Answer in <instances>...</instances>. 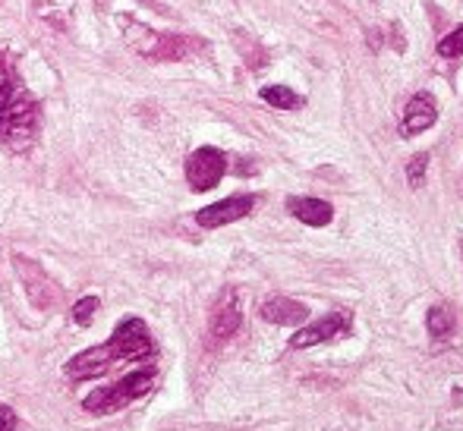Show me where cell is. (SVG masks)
Returning <instances> with one entry per match:
<instances>
[{
  "label": "cell",
  "mask_w": 463,
  "mask_h": 431,
  "mask_svg": "<svg viewBox=\"0 0 463 431\" xmlns=\"http://www.w3.org/2000/svg\"><path fill=\"white\" fill-rule=\"evenodd\" d=\"M108 346L117 359H129V362H139V359L155 356V341H152V334H148L142 318H123V322L117 324L114 334H110Z\"/></svg>",
  "instance_id": "obj_4"
},
{
  "label": "cell",
  "mask_w": 463,
  "mask_h": 431,
  "mask_svg": "<svg viewBox=\"0 0 463 431\" xmlns=\"http://www.w3.org/2000/svg\"><path fill=\"white\" fill-rule=\"evenodd\" d=\"M439 120V108H435L432 95H416L413 101L407 104V110H403V120H401V133L403 136H420L426 133L432 123Z\"/></svg>",
  "instance_id": "obj_11"
},
{
  "label": "cell",
  "mask_w": 463,
  "mask_h": 431,
  "mask_svg": "<svg viewBox=\"0 0 463 431\" xmlns=\"http://www.w3.org/2000/svg\"><path fill=\"white\" fill-rule=\"evenodd\" d=\"M35 126H38V108L29 95L23 91H13L10 104L0 114V142L10 145L13 152H25L35 139Z\"/></svg>",
  "instance_id": "obj_2"
},
{
  "label": "cell",
  "mask_w": 463,
  "mask_h": 431,
  "mask_svg": "<svg viewBox=\"0 0 463 431\" xmlns=\"http://www.w3.org/2000/svg\"><path fill=\"white\" fill-rule=\"evenodd\" d=\"M426 164H429V155H416V158L410 161V164H407V180H410V186H420L422 176H426Z\"/></svg>",
  "instance_id": "obj_19"
},
{
  "label": "cell",
  "mask_w": 463,
  "mask_h": 431,
  "mask_svg": "<svg viewBox=\"0 0 463 431\" xmlns=\"http://www.w3.org/2000/svg\"><path fill=\"white\" fill-rule=\"evenodd\" d=\"M240 324H243V312H240L237 293L224 290L212 312V337L214 341H231V337L240 331Z\"/></svg>",
  "instance_id": "obj_10"
},
{
  "label": "cell",
  "mask_w": 463,
  "mask_h": 431,
  "mask_svg": "<svg viewBox=\"0 0 463 431\" xmlns=\"http://www.w3.org/2000/svg\"><path fill=\"white\" fill-rule=\"evenodd\" d=\"M426 324L432 337H448L454 331V309L451 305H432L426 315Z\"/></svg>",
  "instance_id": "obj_14"
},
{
  "label": "cell",
  "mask_w": 463,
  "mask_h": 431,
  "mask_svg": "<svg viewBox=\"0 0 463 431\" xmlns=\"http://www.w3.org/2000/svg\"><path fill=\"white\" fill-rule=\"evenodd\" d=\"M13 91H16V82H13V73H10V67H6L4 54H0V114H4V108L10 104Z\"/></svg>",
  "instance_id": "obj_17"
},
{
  "label": "cell",
  "mask_w": 463,
  "mask_h": 431,
  "mask_svg": "<svg viewBox=\"0 0 463 431\" xmlns=\"http://www.w3.org/2000/svg\"><path fill=\"white\" fill-rule=\"evenodd\" d=\"M127 38L139 54L152 57V61H184L193 51V42L180 35H158V32H148L142 25H129Z\"/></svg>",
  "instance_id": "obj_3"
},
{
  "label": "cell",
  "mask_w": 463,
  "mask_h": 431,
  "mask_svg": "<svg viewBox=\"0 0 463 431\" xmlns=\"http://www.w3.org/2000/svg\"><path fill=\"white\" fill-rule=\"evenodd\" d=\"M439 54L448 57V61H451V57H460L463 54V25H458V29L451 32V35L441 38V42H439Z\"/></svg>",
  "instance_id": "obj_16"
},
{
  "label": "cell",
  "mask_w": 463,
  "mask_h": 431,
  "mask_svg": "<svg viewBox=\"0 0 463 431\" xmlns=\"http://www.w3.org/2000/svg\"><path fill=\"white\" fill-rule=\"evenodd\" d=\"M98 296H86V299H80V303L73 305V322L76 324H82V328H86L89 322H92V315L98 312Z\"/></svg>",
  "instance_id": "obj_18"
},
{
  "label": "cell",
  "mask_w": 463,
  "mask_h": 431,
  "mask_svg": "<svg viewBox=\"0 0 463 431\" xmlns=\"http://www.w3.org/2000/svg\"><path fill=\"white\" fill-rule=\"evenodd\" d=\"M114 362H117V356L110 352V346L101 343V346H92V350H86V352H80V356L70 359L67 375L73 378V381H86V378L104 375Z\"/></svg>",
  "instance_id": "obj_9"
},
{
  "label": "cell",
  "mask_w": 463,
  "mask_h": 431,
  "mask_svg": "<svg viewBox=\"0 0 463 431\" xmlns=\"http://www.w3.org/2000/svg\"><path fill=\"white\" fill-rule=\"evenodd\" d=\"M287 211L309 227H325V224H331V218H335V208H331L328 201L309 199V195H293V199H287Z\"/></svg>",
  "instance_id": "obj_12"
},
{
  "label": "cell",
  "mask_w": 463,
  "mask_h": 431,
  "mask_svg": "<svg viewBox=\"0 0 463 431\" xmlns=\"http://www.w3.org/2000/svg\"><path fill=\"white\" fill-rule=\"evenodd\" d=\"M13 265H16L19 277H23V284H25V293H29V299L38 305V309L48 312V309H54V305L61 303V286H57L54 280H51L48 274L35 265V261L16 256V258H13Z\"/></svg>",
  "instance_id": "obj_6"
},
{
  "label": "cell",
  "mask_w": 463,
  "mask_h": 431,
  "mask_svg": "<svg viewBox=\"0 0 463 431\" xmlns=\"http://www.w3.org/2000/svg\"><path fill=\"white\" fill-rule=\"evenodd\" d=\"M252 208H256V199H252V195H231V199L202 208V211L195 214V220H199V227H208V230H212V227H224V224H233V220H243Z\"/></svg>",
  "instance_id": "obj_8"
},
{
  "label": "cell",
  "mask_w": 463,
  "mask_h": 431,
  "mask_svg": "<svg viewBox=\"0 0 463 431\" xmlns=\"http://www.w3.org/2000/svg\"><path fill=\"white\" fill-rule=\"evenodd\" d=\"M16 428V416H13V409L0 407V431H13Z\"/></svg>",
  "instance_id": "obj_20"
},
{
  "label": "cell",
  "mask_w": 463,
  "mask_h": 431,
  "mask_svg": "<svg viewBox=\"0 0 463 431\" xmlns=\"http://www.w3.org/2000/svg\"><path fill=\"white\" fill-rule=\"evenodd\" d=\"M262 98L271 104V108H280V110H297V108H303V98H299L293 89H287V86H265L262 89Z\"/></svg>",
  "instance_id": "obj_15"
},
{
  "label": "cell",
  "mask_w": 463,
  "mask_h": 431,
  "mask_svg": "<svg viewBox=\"0 0 463 431\" xmlns=\"http://www.w3.org/2000/svg\"><path fill=\"white\" fill-rule=\"evenodd\" d=\"M262 318L271 324H303L309 318V309L290 296H271L262 303Z\"/></svg>",
  "instance_id": "obj_13"
},
{
  "label": "cell",
  "mask_w": 463,
  "mask_h": 431,
  "mask_svg": "<svg viewBox=\"0 0 463 431\" xmlns=\"http://www.w3.org/2000/svg\"><path fill=\"white\" fill-rule=\"evenodd\" d=\"M227 171V158L218 148H199V152L189 155L186 161V180L195 192H208L221 183V176Z\"/></svg>",
  "instance_id": "obj_5"
},
{
  "label": "cell",
  "mask_w": 463,
  "mask_h": 431,
  "mask_svg": "<svg viewBox=\"0 0 463 431\" xmlns=\"http://www.w3.org/2000/svg\"><path fill=\"white\" fill-rule=\"evenodd\" d=\"M347 331H350V312H331V315H325L322 322L306 324L303 331H297L290 346H293V350H306V346L335 341V337L347 334Z\"/></svg>",
  "instance_id": "obj_7"
},
{
  "label": "cell",
  "mask_w": 463,
  "mask_h": 431,
  "mask_svg": "<svg viewBox=\"0 0 463 431\" xmlns=\"http://www.w3.org/2000/svg\"><path fill=\"white\" fill-rule=\"evenodd\" d=\"M152 388H155V369H139V371H129L127 378H120V381L110 384V388H101V390H95V394H89L86 400H82V407H86L89 413H114V409H123L133 400H139V397H146Z\"/></svg>",
  "instance_id": "obj_1"
}]
</instances>
